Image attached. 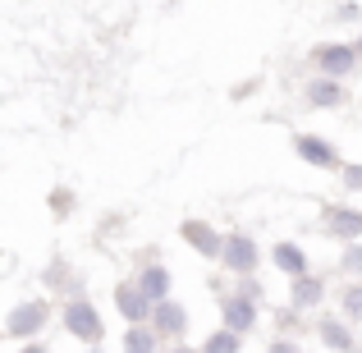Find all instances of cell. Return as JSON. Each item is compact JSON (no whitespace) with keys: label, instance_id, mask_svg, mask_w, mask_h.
I'll return each instance as SVG.
<instances>
[{"label":"cell","instance_id":"1","mask_svg":"<svg viewBox=\"0 0 362 353\" xmlns=\"http://www.w3.org/2000/svg\"><path fill=\"white\" fill-rule=\"evenodd\" d=\"M64 321H69V330H74L78 340H88V345H97V340H101V317L92 312L88 299H74L69 312H64Z\"/></svg>","mask_w":362,"mask_h":353},{"label":"cell","instance_id":"2","mask_svg":"<svg viewBox=\"0 0 362 353\" xmlns=\"http://www.w3.org/2000/svg\"><path fill=\"white\" fill-rule=\"evenodd\" d=\"M293 147H298V156L303 161H312V166H339V156H335V147L330 142H321V138H312V133H303V138H293Z\"/></svg>","mask_w":362,"mask_h":353},{"label":"cell","instance_id":"3","mask_svg":"<svg viewBox=\"0 0 362 353\" xmlns=\"http://www.w3.org/2000/svg\"><path fill=\"white\" fill-rule=\"evenodd\" d=\"M221 257H225V266H234V271H252V266H257V248L247 243L243 234L225 238V253Z\"/></svg>","mask_w":362,"mask_h":353},{"label":"cell","instance_id":"4","mask_svg":"<svg viewBox=\"0 0 362 353\" xmlns=\"http://www.w3.org/2000/svg\"><path fill=\"white\" fill-rule=\"evenodd\" d=\"M42 321H46V308H42V303H23V308L9 312V335H33Z\"/></svg>","mask_w":362,"mask_h":353},{"label":"cell","instance_id":"5","mask_svg":"<svg viewBox=\"0 0 362 353\" xmlns=\"http://www.w3.org/2000/svg\"><path fill=\"white\" fill-rule=\"evenodd\" d=\"M184 238L197 248V253H206V257H221V253H225V243H221L211 230H206L202 221H184Z\"/></svg>","mask_w":362,"mask_h":353},{"label":"cell","instance_id":"6","mask_svg":"<svg viewBox=\"0 0 362 353\" xmlns=\"http://www.w3.org/2000/svg\"><path fill=\"white\" fill-rule=\"evenodd\" d=\"M317 64L326 74H349V69H354V51H349V46H321Z\"/></svg>","mask_w":362,"mask_h":353},{"label":"cell","instance_id":"7","mask_svg":"<svg viewBox=\"0 0 362 353\" xmlns=\"http://www.w3.org/2000/svg\"><path fill=\"white\" fill-rule=\"evenodd\" d=\"M115 303H119V312L129 321H142V317H147V294H142V289H129V284H124V289H115Z\"/></svg>","mask_w":362,"mask_h":353},{"label":"cell","instance_id":"8","mask_svg":"<svg viewBox=\"0 0 362 353\" xmlns=\"http://www.w3.org/2000/svg\"><path fill=\"white\" fill-rule=\"evenodd\" d=\"M326 230L339 238H354V234H362V216L358 212H326Z\"/></svg>","mask_w":362,"mask_h":353},{"label":"cell","instance_id":"9","mask_svg":"<svg viewBox=\"0 0 362 353\" xmlns=\"http://www.w3.org/2000/svg\"><path fill=\"white\" fill-rule=\"evenodd\" d=\"M156 326L165 330V335H179V330L188 326L184 308H179V303H156Z\"/></svg>","mask_w":362,"mask_h":353},{"label":"cell","instance_id":"10","mask_svg":"<svg viewBox=\"0 0 362 353\" xmlns=\"http://www.w3.org/2000/svg\"><path fill=\"white\" fill-rule=\"evenodd\" d=\"M225 321H230V330H247L252 326V299H225Z\"/></svg>","mask_w":362,"mask_h":353},{"label":"cell","instance_id":"11","mask_svg":"<svg viewBox=\"0 0 362 353\" xmlns=\"http://www.w3.org/2000/svg\"><path fill=\"white\" fill-rule=\"evenodd\" d=\"M165 289H170V275L160 271V266H151V271H142V294H147L151 303H165Z\"/></svg>","mask_w":362,"mask_h":353},{"label":"cell","instance_id":"12","mask_svg":"<svg viewBox=\"0 0 362 353\" xmlns=\"http://www.w3.org/2000/svg\"><path fill=\"white\" fill-rule=\"evenodd\" d=\"M275 266L289 271V275H303V253L293 243H280V248H275Z\"/></svg>","mask_w":362,"mask_h":353},{"label":"cell","instance_id":"13","mask_svg":"<svg viewBox=\"0 0 362 353\" xmlns=\"http://www.w3.org/2000/svg\"><path fill=\"white\" fill-rule=\"evenodd\" d=\"M312 106H339V101H344V92L335 88V83H312Z\"/></svg>","mask_w":362,"mask_h":353},{"label":"cell","instance_id":"14","mask_svg":"<svg viewBox=\"0 0 362 353\" xmlns=\"http://www.w3.org/2000/svg\"><path fill=\"white\" fill-rule=\"evenodd\" d=\"M321 340H326L330 349H354V340H349V330L339 326V321H321Z\"/></svg>","mask_w":362,"mask_h":353},{"label":"cell","instance_id":"15","mask_svg":"<svg viewBox=\"0 0 362 353\" xmlns=\"http://www.w3.org/2000/svg\"><path fill=\"white\" fill-rule=\"evenodd\" d=\"M234 349H239V330H225V335H211V340H206L202 353H234Z\"/></svg>","mask_w":362,"mask_h":353},{"label":"cell","instance_id":"16","mask_svg":"<svg viewBox=\"0 0 362 353\" xmlns=\"http://www.w3.org/2000/svg\"><path fill=\"white\" fill-rule=\"evenodd\" d=\"M317 299H321L317 280H298V284H293V303H317Z\"/></svg>","mask_w":362,"mask_h":353},{"label":"cell","instance_id":"17","mask_svg":"<svg viewBox=\"0 0 362 353\" xmlns=\"http://www.w3.org/2000/svg\"><path fill=\"white\" fill-rule=\"evenodd\" d=\"M124 349H129V353H151V335L133 326V330H129V340H124Z\"/></svg>","mask_w":362,"mask_h":353},{"label":"cell","instance_id":"18","mask_svg":"<svg viewBox=\"0 0 362 353\" xmlns=\"http://www.w3.org/2000/svg\"><path fill=\"white\" fill-rule=\"evenodd\" d=\"M344 303H349V312H354V317H362V289H349Z\"/></svg>","mask_w":362,"mask_h":353},{"label":"cell","instance_id":"19","mask_svg":"<svg viewBox=\"0 0 362 353\" xmlns=\"http://www.w3.org/2000/svg\"><path fill=\"white\" fill-rule=\"evenodd\" d=\"M344 184H349V188H362V166H349V170H344Z\"/></svg>","mask_w":362,"mask_h":353},{"label":"cell","instance_id":"20","mask_svg":"<svg viewBox=\"0 0 362 353\" xmlns=\"http://www.w3.org/2000/svg\"><path fill=\"white\" fill-rule=\"evenodd\" d=\"M344 262H349V271H362V248H354V253H349Z\"/></svg>","mask_w":362,"mask_h":353},{"label":"cell","instance_id":"21","mask_svg":"<svg viewBox=\"0 0 362 353\" xmlns=\"http://www.w3.org/2000/svg\"><path fill=\"white\" fill-rule=\"evenodd\" d=\"M271 353H293V349H289V345H275V349H271Z\"/></svg>","mask_w":362,"mask_h":353},{"label":"cell","instance_id":"22","mask_svg":"<svg viewBox=\"0 0 362 353\" xmlns=\"http://www.w3.org/2000/svg\"><path fill=\"white\" fill-rule=\"evenodd\" d=\"M28 353H42V349H28Z\"/></svg>","mask_w":362,"mask_h":353},{"label":"cell","instance_id":"23","mask_svg":"<svg viewBox=\"0 0 362 353\" xmlns=\"http://www.w3.org/2000/svg\"><path fill=\"white\" fill-rule=\"evenodd\" d=\"M179 353H188V349H179Z\"/></svg>","mask_w":362,"mask_h":353}]
</instances>
